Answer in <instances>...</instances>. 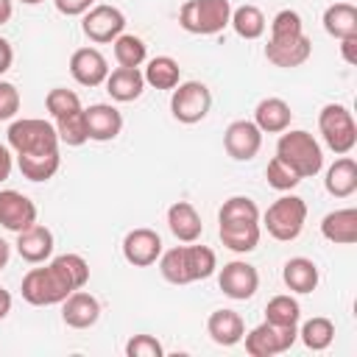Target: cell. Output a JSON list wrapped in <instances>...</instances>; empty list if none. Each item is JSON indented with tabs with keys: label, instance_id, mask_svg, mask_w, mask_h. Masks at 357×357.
Masks as SVG:
<instances>
[{
	"label": "cell",
	"instance_id": "6da1fadb",
	"mask_svg": "<svg viewBox=\"0 0 357 357\" xmlns=\"http://www.w3.org/2000/svg\"><path fill=\"white\" fill-rule=\"evenodd\" d=\"M218 268V257L209 245H176L159 257V273L170 284H192L198 279H209Z\"/></svg>",
	"mask_w": 357,
	"mask_h": 357
},
{
	"label": "cell",
	"instance_id": "7a4b0ae2",
	"mask_svg": "<svg viewBox=\"0 0 357 357\" xmlns=\"http://www.w3.org/2000/svg\"><path fill=\"white\" fill-rule=\"evenodd\" d=\"M73 282L64 276V271L59 268L56 259H50L45 268H31L22 276L20 293L28 304L33 307H50V304H61L70 293H73Z\"/></svg>",
	"mask_w": 357,
	"mask_h": 357
},
{
	"label": "cell",
	"instance_id": "3957f363",
	"mask_svg": "<svg viewBox=\"0 0 357 357\" xmlns=\"http://www.w3.org/2000/svg\"><path fill=\"white\" fill-rule=\"evenodd\" d=\"M276 156H282L301 178H310L324 167V151L318 139L304 128H284L276 142Z\"/></svg>",
	"mask_w": 357,
	"mask_h": 357
},
{
	"label": "cell",
	"instance_id": "277c9868",
	"mask_svg": "<svg viewBox=\"0 0 357 357\" xmlns=\"http://www.w3.org/2000/svg\"><path fill=\"white\" fill-rule=\"evenodd\" d=\"M231 20V3L229 0H187L178 8V25L187 33L198 36H215L220 33Z\"/></svg>",
	"mask_w": 357,
	"mask_h": 357
},
{
	"label": "cell",
	"instance_id": "5b68a950",
	"mask_svg": "<svg viewBox=\"0 0 357 357\" xmlns=\"http://www.w3.org/2000/svg\"><path fill=\"white\" fill-rule=\"evenodd\" d=\"M8 148L22 156V153H47L59 151V134L56 126L39 117H22L8 126Z\"/></svg>",
	"mask_w": 357,
	"mask_h": 357
},
{
	"label": "cell",
	"instance_id": "8992f818",
	"mask_svg": "<svg viewBox=\"0 0 357 357\" xmlns=\"http://www.w3.org/2000/svg\"><path fill=\"white\" fill-rule=\"evenodd\" d=\"M262 220H265V229L273 240L290 243L301 234V229L307 223V204L298 195H282L265 209Z\"/></svg>",
	"mask_w": 357,
	"mask_h": 357
},
{
	"label": "cell",
	"instance_id": "52a82bcc",
	"mask_svg": "<svg viewBox=\"0 0 357 357\" xmlns=\"http://www.w3.org/2000/svg\"><path fill=\"white\" fill-rule=\"evenodd\" d=\"M318 128L326 148L337 156L351 153V148L357 145V123L343 103H326L318 114Z\"/></svg>",
	"mask_w": 357,
	"mask_h": 357
},
{
	"label": "cell",
	"instance_id": "ba28073f",
	"mask_svg": "<svg viewBox=\"0 0 357 357\" xmlns=\"http://www.w3.org/2000/svg\"><path fill=\"white\" fill-rule=\"evenodd\" d=\"M212 109V92L206 84L201 81H181L176 89H173V98H170V112L178 123L184 126H192V123H201Z\"/></svg>",
	"mask_w": 357,
	"mask_h": 357
},
{
	"label": "cell",
	"instance_id": "9c48e42d",
	"mask_svg": "<svg viewBox=\"0 0 357 357\" xmlns=\"http://www.w3.org/2000/svg\"><path fill=\"white\" fill-rule=\"evenodd\" d=\"M243 337H245V351L251 357H273V354L290 351V346L298 337V326H279V324L262 321Z\"/></svg>",
	"mask_w": 357,
	"mask_h": 357
},
{
	"label": "cell",
	"instance_id": "30bf717a",
	"mask_svg": "<svg viewBox=\"0 0 357 357\" xmlns=\"http://www.w3.org/2000/svg\"><path fill=\"white\" fill-rule=\"evenodd\" d=\"M81 31L89 42L95 45H106V42H114L123 31H126V14L117 8V6H92L84 20H81Z\"/></svg>",
	"mask_w": 357,
	"mask_h": 357
},
{
	"label": "cell",
	"instance_id": "8fae6325",
	"mask_svg": "<svg viewBox=\"0 0 357 357\" xmlns=\"http://www.w3.org/2000/svg\"><path fill=\"white\" fill-rule=\"evenodd\" d=\"M218 284L223 290V296L234 298V301H245L257 293L259 287V273L254 265L243 262V259H231L220 268V276H218Z\"/></svg>",
	"mask_w": 357,
	"mask_h": 357
},
{
	"label": "cell",
	"instance_id": "7c38bea8",
	"mask_svg": "<svg viewBox=\"0 0 357 357\" xmlns=\"http://www.w3.org/2000/svg\"><path fill=\"white\" fill-rule=\"evenodd\" d=\"M312 56V42L307 33H296V36H271L265 45V59L276 67H301L307 59Z\"/></svg>",
	"mask_w": 357,
	"mask_h": 357
},
{
	"label": "cell",
	"instance_id": "4fadbf2b",
	"mask_svg": "<svg viewBox=\"0 0 357 357\" xmlns=\"http://www.w3.org/2000/svg\"><path fill=\"white\" fill-rule=\"evenodd\" d=\"M223 148L231 159L237 162H248L259 153L262 148V131L257 128L254 120H234L229 123V128L223 131Z\"/></svg>",
	"mask_w": 357,
	"mask_h": 357
},
{
	"label": "cell",
	"instance_id": "5bb4252c",
	"mask_svg": "<svg viewBox=\"0 0 357 357\" xmlns=\"http://www.w3.org/2000/svg\"><path fill=\"white\" fill-rule=\"evenodd\" d=\"M123 257L134 268H148L162 257V237L148 226L131 229L123 237Z\"/></svg>",
	"mask_w": 357,
	"mask_h": 357
},
{
	"label": "cell",
	"instance_id": "9a60e30c",
	"mask_svg": "<svg viewBox=\"0 0 357 357\" xmlns=\"http://www.w3.org/2000/svg\"><path fill=\"white\" fill-rule=\"evenodd\" d=\"M33 223H36V204L17 190H0V226L20 234Z\"/></svg>",
	"mask_w": 357,
	"mask_h": 357
},
{
	"label": "cell",
	"instance_id": "2e32d148",
	"mask_svg": "<svg viewBox=\"0 0 357 357\" xmlns=\"http://www.w3.org/2000/svg\"><path fill=\"white\" fill-rule=\"evenodd\" d=\"M70 75L81 86H100L109 75V61L98 47H78L70 56Z\"/></svg>",
	"mask_w": 357,
	"mask_h": 357
},
{
	"label": "cell",
	"instance_id": "e0dca14e",
	"mask_svg": "<svg viewBox=\"0 0 357 357\" xmlns=\"http://www.w3.org/2000/svg\"><path fill=\"white\" fill-rule=\"evenodd\" d=\"M61 318H64V324L73 326V329H89V326H95L98 318H100V301H98L92 293H86L84 287H81V290H73V293L61 301Z\"/></svg>",
	"mask_w": 357,
	"mask_h": 357
},
{
	"label": "cell",
	"instance_id": "ac0fdd59",
	"mask_svg": "<svg viewBox=\"0 0 357 357\" xmlns=\"http://www.w3.org/2000/svg\"><path fill=\"white\" fill-rule=\"evenodd\" d=\"M220 243L234 251V254H248L257 248L259 243V220H248V218H229L220 220Z\"/></svg>",
	"mask_w": 357,
	"mask_h": 357
},
{
	"label": "cell",
	"instance_id": "d6986e66",
	"mask_svg": "<svg viewBox=\"0 0 357 357\" xmlns=\"http://www.w3.org/2000/svg\"><path fill=\"white\" fill-rule=\"evenodd\" d=\"M17 254L25 259V262H31V265H39V262H45V259H50V254H53V231L47 229V226H42V223H33V226H28V229H22L20 234H17Z\"/></svg>",
	"mask_w": 357,
	"mask_h": 357
},
{
	"label": "cell",
	"instance_id": "ffe728a7",
	"mask_svg": "<svg viewBox=\"0 0 357 357\" xmlns=\"http://www.w3.org/2000/svg\"><path fill=\"white\" fill-rule=\"evenodd\" d=\"M84 117L89 139L95 142H109L123 131V114L112 103H92L89 109H84Z\"/></svg>",
	"mask_w": 357,
	"mask_h": 357
},
{
	"label": "cell",
	"instance_id": "44dd1931",
	"mask_svg": "<svg viewBox=\"0 0 357 357\" xmlns=\"http://www.w3.org/2000/svg\"><path fill=\"white\" fill-rule=\"evenodd\" d=\"M106 92L112 100L117 103H131L142 95L145 89V78H142V70L139 67H117L106 75Z\"/></svg>",
	"mask_w": 357,
	"mask_h": 357
},
{
	"label": "cell",
	"instance_id": "7402d4cb",
	"mask_svg": "<svg viewBox=\"0 0 357 357\" xmlns=\"http://www.w3.org/2000/svg\"><path fill=\"white\" fill-rule=\"evenodd\" d=\"M167 226H170L173 237L181 240V243H195L201 237V231H204L201 215H198V209L190 201L170 204V209H167Z\"/></svg>",
	"mask_w": 357,
	"mask_h": 357
},
{
	"label": "cell",
	"instance_id": "603a6c76",
	"mask_svg": "<svg viewBox=\"0 0 357 357\" xmlns=\"http://www.w3.org/2000/svg\"><path fill=\"white\" fill-rule=\"evenodd\" d=\"M290 120L293 112L282 98H262L254 109V123L262 134H282L284 128H290Z\"/></svg>",
	"mask_w": 357,
	"mask_h": 357
},
{
	"label": "cell",
	"instance_id": "cb8c5ba5",
	"mask_svg": "<svg viewBox=\"0 0 357 357\" xmlns=\"http://www.w3.org/2000/svg\"><path fill=\"white\" fill-rule=\"evenodd\" d=\"M321 234L329 243H335V245H351V243H357V209L346 206V209H335V212L324 215Z\"/></svg>",
	"mask_w": 357,
	"mask_h": 357
},
{
	"label": "cell",
	"instance_id": "d4e9b609",
	"mask_svg": "<svg viewBox=\"0 0 357 357\" xmlns=\"http://www.w3.org/2000/svg\"><path fill=\"white\" fill-rule=\"evenodd\" d=\"M206 332L218 346H237L245 335V324L234 310H215L206 318Z\"/></svg>",
	"mask_w": 357,
	"mask_h": 357
},
{
	"label": "cell",
	"instance_id": "484cf974",
	"mask_svg": "<svg viewBox=\"0 0 357 357\" xmlns=\"http://www.w3.org/2000/svg\"><path fill=\"white\" fill-rule=\"evenodd\" d=\"M324 187H326V192L335 195V198H349V195H354V190H357V162H354L351 156H346V153H343L340 159H335V162L329 165V170H326Z\"/></svg>",
	"mask_w": 357,
	"mask_h": 357
},
{
	"label": "cell",
	"instance_id": "4316f807",
	"mask_svg": "<svg viewBox=\"0 0 357 357\" xmlns=\"http://www.w3.org/2000/svg\"><path fill=\"white\" fill-rule=\"evenodd\" d=\"M282 279L293 293H312L318 287V265L307 257H290L282 268Z\"/></svg>",
	"mask_w": 357,
	"mask_h": 357
},
{
	"label": "cell",
	"instance_id": "83f0119b",
	"mask_svg": "<svg viewBox=\"0 0 357 357\" xmlns=\"http://www.w3.org/2000/svg\"><path fill=\"white\" fill-rule=\"evenodd\" d=\"M324 31L335 39L357 36V8L351 3H332L324 11Z\"/></svg>",
	"mask_w": 357,
	"mask_h": 357
},
{
	"label": "cell",
	"instance_id": "f1b7e54d",
	"mask_svg": "<svg viewBox=\"0 0 357 357\" xmlns=\"http://www.w3.org/2000/svg\"><path fill=\"white\" fill-rule=\"evenodd\" d=\"M17 167L28 181H47L59 173L61 167V156L59 151H47V153H22L17 156Z\"/></svg>",
	"mask_w": 357,
	"mask_h": 357
},
{
	"label": "cell",
	"instance_id": "f546056e",
	"mask_svg": "<svg viewBox=\"0 0 357 357\" xmlns=\"http://www.w3.org/2000/svg\"><path fill=\"white\" fill-rule=\"evenodd\" d=\"M142 78L153 89H176L181 84V67L173 56H156L148 61Z\"/></svg>",
	"mask_w": 357,
	"mask_h": 357
},
{
	"label": "cell",
	"instance_id": "4dcf8cb0",
	"mask_svg": "<svg viewBox=\"0 0 357 357\" xmlns=\"http://www.w3.org/2000/svg\"><path fill=\"white\" fill-rule=\"evenodd\" d=\"M229 25H231L234 33L243 36V39H259V36L265 33V28H268L265 14H262L257 6H248V3L231 8V20H229Z\"/></svg>",
	"mask_w": 357,
	"mask_h": 357
},
{
	"label": "cell",
	"instance_id": "1f68e13d",
	"mask_svg": "<svg viewBox=\"0 0 357 357\" xmlns=\"http://www.w3.org/2000/svg\"><path fill=\"white\" fill-rule=\"evenodd\" d=\"M298 337H301V343L310 351H324L335 340V324L329 318H324V315H315V318H310V321L301 324Z\"/></svg>",
	"mask_w": 357,
	"mask_h": 357
},
{
	"label": "cell",
	"instance_id": "d6a6232c",
	"mask_svg": "<svg viewBox=\"0 0 357 357\" xmlns=\"http://www.w3.org/2000/svg\"><path fill=\"white\" fill-rule=\"evenodd\" d=\"M56 134H59V142L70 145V148H78L89 139V131H86V117H84V109H75L64 117H59L56 123Z\"/></svg>",
	"mask_w": 357,
	"mask_h": 357
},
{
	"label": "cell",
	"instance_id": "836d02e7",
	"mask_svg": "<svg viewBox=\"0 0 357 357\" xmlns=\"http://www.w3.org/2000/svg\"><path fill=\"white\" fill-rule=\"evenodd\" d=\"M112 45H114V59L120 67H139L148 59V45L134 33H120Z\"/></svg>",
	"mask_w": 357,
	"mask_h": 357
},
{
	"label": "cell",
	"instance_id": "e575fe53",
	"mask_svg": "<svg viewBox=\"0 0 357 357\" xmlns=\"http://www.w3.org/2000/svg\"><path fill=\"white\" fill-rule=\"evenodd\" d=\"M298 318H301V307L293 296H273L268 304H265V321L271 324H279V326H298Z\"/></svg>",
	"mask_w": 357,
	"mask_h": 357
},
{
	"label": "cell",
	"instance_id": "d590c367",
	"mask_svg": "<svg viewBox=\"0 0 357 357\" xmlns=\"http://www.w3.org/2000/svg\"><path fill=\"white\" fill-rule=\"evenodd\" d=\"M265 178H268V184H271L273 190H279V192H287V190H293V187L301 181V176H298L282 156H273V159L268 162Z\"/></svg>",
	"mask_w": 357,
	"mask_h": 357
},
{
	"label": "cell",
	"instance_id": "8d00e7d4",
	"mask_svg": "<svg viewBox=\"0 0 357 357\" xmlns=\"http://www.w3.org/2000/svg\"><path fill=\"white\" fill-rule=\"evenodd\" d=\"M45 106H47V112H50L53 120H59V117H64V114H70L75 109H84L81 106V98L73 89H64V86L50 89L47 98H45Z\"/></svg>",
	"mask_w": 357,
	"mask_h": 357
},
{
	"label": "cell",
	"instance_id": "74e56055",
	"mask_svg": "<svg viewBox=\"0 0 357 357\" xmlns=\"http://www.w3.org/2000/svg\"><path fill=\"white\" fill-rule=\"evenodd\" d=\"M296 33H304V22H301V14L293 11V8H282L273 20H271V36H296Z\"/></svg>",
	"mask_w": 357,
	"mask_h": 357
},
{
	"label": "cell",
	"instance_id": "f35d334b",
	"mask_svg": "<svg viewBox=\"0 0 357 357\" xmlns=\"http://www.w3.org/2000/svg\"><path fill=\"white\" fill-rule=\"evenodd\" d=\"M126 354L128 357H162L165 354V346L153 335H134L126 343Z\"/></svg>",
	"mask_w": 357,
	"mask_h": 357
},
{
	"label": "cell",
	"instance_id": "ab89813d",
	"mask_svg": "<svg viewBox=\"0 0 357 357\" xmlns=\"http://www.w3.org/2000/svg\"><path fill=\"white\" fill-rule=\"evenodd\" d=\"M20 112V89L11 81H0V120H11Z\"/></svg>",
	"mask_w": 357,
	"mask_h": 357
},
{
	"label": "cell",
	"instance_id": "60d3db41",
	"mask_svg": "<svg viewBox=\"0 0 357 357\" xmlns=\"http://www.w3.org/2000/svg\"><path fill=\"white\" fill-rule=\"evenodd\" d=\"M53 3H56L59 14H64V17H81V14H86L92 8L95 0H53Z\"/></svg>",
	"mask_w": 357,
	"mask_h": 357
},
{
	"label": "cell",
	"instance_id": "b9f144b4",
	"mask_svg": "<svg viewBox=\"0 0 357 357\" xmlns=\"http://www.w3.org/2000/svg\"><path fill=\"white\" fill-rule=\"evenodd\" d=\"M340 56L346 64H357V36L340 39Z\"/></svg>",
	"mask_w": 357,
	"mask_h": 357
},
{
	"label": "cell",
	"instance_id": "7bdbcfd3",
	"mask_svg": "<svg viewBox=\"0 0 357 357\" xmlns=\"http://www.w3.org/2000/svg\"><path fill=\"white\" fill-rule=\"evenodd\" d=\"M11 61H14V47L8 45V39L0 36V75L11 70Z\"/></svg>",
	"mask_w": 357,
	"mask_h": 357
},
{
	"label": "cell",
	"instance_id": "ee69618b",
	"mask_svg": "<svg viewBox=\"0 0 357 357\" xmlns=\"http://www.w3.org/2000/svg\"><path fill=\"white\" fill-rule=\"evenodd\" d=\"M11 167H14V159H11V151H8V145H3L0 142V184L11 176Z\"/></svg>",
	"mask_w": 357,
	"mask_h": 357
},
{
	"label": "cell",
	"instance_id": "f6af8a7d",
	"mask_svg": "<svg viewBox=\"0 0 357 357\" xmlns=\"http://www.w3.org/2000/svg\"><path fill=\"white\" fill-rule=\"evenodd\" d=\"M8 312H11V293L0 287V321H3Z\"/></svg>",
	"mask_w": 357,
	"mask_h": 357
},
{
	"label": "cell",
	"instance_id": "bcb514c9",
	"mask_svg": "<svg viewBox=\"0 0 357 357\" xmlns=\"http://www.w3.org/2000/svg\"><path fill=\"white\" fill-rule=\"evenodd\" d=\"M11 14H14L11 0H0V25H6V22L11 20Z\"/></svg>",
	"mask_w": 357,
	"mask_h": 357
},
{
	"label": "cell",
	"instance_id": "7dc6e473",
	"mask_svg": "<svg viewBox=\"0 0 357 357\" xmlns=\"http://www.w3.org/2000/svg\"><path fill=\"white\" fill-rule=\"evenodd\" d=\"M8 257H11V245H8V243L0 237V271L8 265Z\"/></svg>",
	"mask_w": 357,
	"mask_h": 357
},
{
	"label": "cell",
	"instance_id": "c3c4849f",
	"mask_svg": "<svg viewBox=\"0 0 357 357\" xmlns=\"http://www.w3.org/2000/svg\"><path fill=\"white\" fill-rule=\"evenodd\" d=\"M20 3H25V6H36V3H42V0H20Z\"/></svg>",
	"mask_w": 357,
	"mask_h": 357
}]
</instances>
